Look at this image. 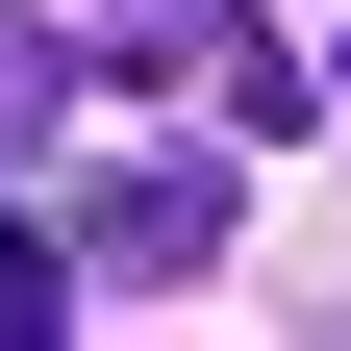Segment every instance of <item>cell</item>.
I'll list each match as a JSON object with an SVG mask.
<instances>
[{
  "label": "cell",
  "mask_w": 351,
  "mask_h": 351,
  "mask_svg": "<svg viewBox=\"0 0 351 351\" xmlns=\"http://www.w3.org/2000/svg\"><path fill=\"white\" fill-rule=\"evenodd\" d=\"M51 301H75V251H51V226H25V201H0V351L51 326Z\"/></svg>",
  "instance_id": "2"
},
{
  "label": "cell",
  "mask_w": 351,
  "mask_h": 351,
  "mask_svg": "<svg viewBox=\"0 0 351 351\" xmlns=\"http://www.w3.org/2000/svg\"><path fill=\"white\" fill-rule=\"evenodd\" d=\"M201 25H251V0H101V51H201Z\"/></svg>",
  "instance_id": "3"
},
{
  "label": "cell",
  "mask_w": 351,
  "mask_h": 351,
  "mask_svg": "<svg viewBox=\"0 0 351 351\" xmlns=\"http://www.w3.org/2000/svg\"><path fill=\"white\" fill-rule=\"evenodd\" d=\"M75 276H101V301H176V276H226V151H151V176H101Z\"/></svg>",
  "instance_id": "1"
}]
</instances>
